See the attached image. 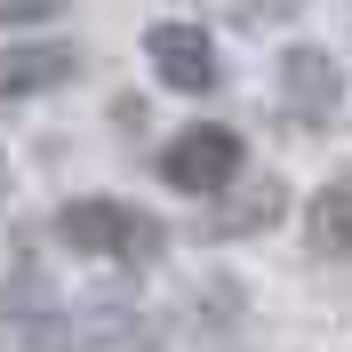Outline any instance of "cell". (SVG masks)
Wrapping results in <instances>:
<instances>
[{"label":"cell","instance_id":"6da1fadb","mask_svg":"<svg viewBox=\"0 0 352 352\" xmlns=\"http://www.w3.org/2000/svg\"><path fill=\"white\" fill-rule=\"evenodd\" d=\"M56 241L80 248V256H112V264H153L160 256V232L144 208H129V200H72L65 217H56Z\"/></svg>","mask_w":352,"mask_h":352},{"label":"cell","instance_id":"7a4b0ae2","mask_svg":"<svg viewBox=\"0 0 352 352\" xmlns=\"http://www.w3.org/2000/svg\"><path fill=\"white\" fill-rule=\"evenodd\" d=\"M160 176H168L176 192H224L232 176H241V136L217 129V120H200V129H184L160 153Z\"/></svg>","mask_w":352,"mask_h":352},{"label":"cell","instance_id":"3957f363","mask_svg":"<svg viewBox=\"0 0 352 352\" xmlns=\"http://www.w3.org/2000/svg\"><path fill=\"white\" fill-rule=\"evenodd\" d=\"M144 56H153V72L168 88H184V96H208V88H217V48H208L200 24H153V32H144Z\"/></svg>","mask_w":352,"mask_h":352},{"label":"cell","instance_id":"277c9868","mask_svg":"<svg viewBox=\"0 0 352 352\" xmlns=\"http://www.w3.org/2000/svg\"><path fill=\"white\" fill-rule=\"evenodd\" d=\"M72 72V48H8L0 56V96H24V88H56Z\"/></svg>","mask_w":352,"mask_h":352},{"label":"cell","instance_id":"5b68a950","mask_svg":"<svg viewBox=\"0 0 352 352\" xmlns=\"http://www.w3.org/2000/svg\"><path fill=\"white\" fill-rule=\"evenodd\" d=\"M312 241L320 248H336V256H352V184H329V192L312 200Z\"/></svg>","mask_w":352,"mask_h":352},{"label":"cell","instance_id":"8992f818","mask_svg":"<svg viewBox=\"0 0 352 352\" xmlns=\"http://www.w3.org/2000/svg\"><path fill=\"white\" fill-rule=\"evenodd\" d=\"M288 88H296V96H305V120H320V112H329L336 104V72L329 65H320V56H288Z\"/></svg>","mask_w":352,"mask_h":352},{"label":"cell","instance_id":"52a82bcc","mask_svg":"<svg viewBox=\"0 0 352 352\" xmlns=\"http://www.w3.org/2000/svg\"><path fill=\"white\" fill-rule=\"evenodd\" d=\"M56 0H0V16H48Z\"/></svg>","mask_w":352,"mask_h":352}]
</instances>
